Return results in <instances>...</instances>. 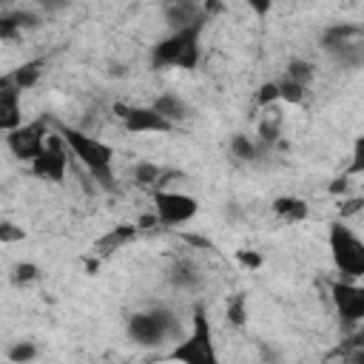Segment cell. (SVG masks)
<instances>
[{"label":"cell","instance_id":"6da1fadb","mask_svg":"<svg viewBox=\"0 0 364 364\" xmlns=\"http://www.w3.org/2000/svg\"><path fill=\"white\" fill-rule=\"evenodd\" d=\"M57 136L65 142V148L74 154V159L85 168V173L91 176V182H97L100 191H117L114 182V148L97 136H91L82 128L74 125H57Z\"/></svg>","mask_w":364,"mask_h":364},{"label":"cell","instance_id":"7a4b0ae2","mask_svg":"<svg viewBox=\"0 0 364 364\" xmlns=\"http://www.w3.org/2000/svg\"><path fill=\"white\" fill-rule=\"evenodd\" d=\"M185 324L171 307H148L136 310L125 321V336L131 344L142 350H159L168 344H179L185 338Z\"/></svg>","mask_w":364,"mask_h":364},{"label":"cell","instance_id":"3957f363","mask_svg":"<svg viewBox=\"0 0 364 364\" xmlns=\"http://www.w3.org/2000/svg\"><path fill=\"white\" fill-rule=\"evenodd\" d=\"M205 20L188 26V28H179V31H171L168 37L156 40L151 46V68H185V71H193L199 65V57H202V48H199V40H202V31H205Z\"/></svg>","mask_w":364,"mask_h":364},{"label":"cell","instance_id":"277c9868","mask_svg":"<svg viewBox=\"0 0 364 364\" xmlns=\"http://www.w3.org/2000/svg\"><path fill=\"white\" fill-rule=\"evenodd\" d=\"M168 358L176 361V364H219V353H216V341H213V327H210L208 310L202 304L193 307L191 327H188L185 338L171 347Z\"/></svg>","mask_w":364,"mask_h":364},{"label":"cell","instance_id":"5b68a950","mask_svg":"<svg viewBox=\"0 0 364 364\" xmlns=\"http://www.w3.org/2000/svg\"><path fill=\"white\" fill-rule=\"evenodd\" d=\"M327 247H330V259L338 279H347V282L364 279V239L358 233H353L344 222H330Z\"/></svg>","mask_w":364,"mask_h":364},{"label":"cell","instance_id":"8992f818","mask_svg":"<svg viewBox=\"0 0 364 364\" xmlns=\"http://www.w3.org/2000/svg\"><path fill=\"white\" fill-rule=\"evenodd\" d=\"M48 117H37L34 122H26L20 125L17 131H9L6 134V148L11 151L14 159H23V162H34L46 145H48Z\"/></svg>","mask_w":364,"mask_h":364},{"label":"cell","instance_id":"52a82bcc","mask_svg":"<svg viewBox=\"0 0 364 364\" xmlns=\"http://www.w3.org/2000/svg\"><path fill=\"white\" fill-rule=\"evenodd\" d=\"M199 213V202L182 191H156L154 193V216L162 228H179Z\"/></svg>","mask_w":364,"mask_h":364},{"label":"cell","instance_id":"ba28073f","mask_svg":"<svg viewBox=\"0 0 364 364\" xmlns=\"http://www.w3.org/2000/svg\"><path fill=\"white\" fill-rule=\"evenodd\" d=\"M330 301L336 307V316L341 324L355 327L364 321V284L361 282H347V279H333L327 284Z\"/></svg>","mask_w":364,"mask_h":364},{"label":"cell","instance_id":"9c48e42d","mask_svg":"<svg viewBox=\"0 0 364 364\" xmlns=\"http://www.w3.org/2000/svg\"><path fill=\"white\" fill-rule=\"evenodd\" d=\"M114 117L122 122V128L128 134H168L173 131V125L168 119H162L154 105H125V102H114Z\"/></svg>","mask_w":364,"mask_h":364},{"label":"cell","instance_id":"30bf717a","mask_svg":"<svg viewBox=\"0 0 364 364\" xmlns=\"http://www.w3.org/2000/svg\"><path fill=\"white\" fill-rule=\"evenodd\" d=\"M65 171H68V151H65V142L60 136H51L46 151L31 162V173L37 179H46V182H54L60 185L65 179Z\"/></svg>","mask_w":364,"mask_h":364},{"label":"cell","instance_id":"8fae6325","mask_svg":"<svg viewBox=\"0 0 364 364\" xmlns=\"http://www.w3.org/2000/svg\"><path fill=\"white\" fill-rule=\"evenodd\" d=\"M23 91L9 80V74L0 77V128L9 134V131H17L23 122V102H20Z\"/></svg>","mask_w":364,"mask_h":364},{"label":"cell","instance_id":"7c38bea8","mask_svg":"<svg viewBox=\"0 0 364 364\" xmlns=\"http://www.w3.org/2000/svg\"><path fill=\"white\" fill-rule=\"evenodd\" d=\"M43 23V14L34 9H3L0 11V40H17L23 31H31Z\"/></svg>","mask_w":364,"mask_h":364},{"label":"cell","instance_id":"4fadbf2b","mask_svg":"<svg viewBox=\"0 0 364 364\" xmlns=\"http://www.w3.org/2000/svg\"><path fill=\"white\" fill-rule=\"evenodd\" d=\"M165 279H168L171 287H176L182 293H196L202 287V282H205L199 264H193L191 259H173L168 264V270H165Z\"/></svg>","mask_w":364,"mask_h":364},{"label":"cell","instance_id":"5bb4252c","mask_svg":"<svg viewBox=\"0 0 364 364\" xmlns=\"http://www.w3.org/2000/svg\"><path fill=\"white\" fill-rule=\"evenodd\" d=\"M162 14H165V23L171 26V31H179V28H188L199 20H205V6L199 3H191V0H171L162 6Z\"/></svg>","mask_w":364,"mask_h":364},{"label":"cell","instance_id":"9a60e30c","mask_svg":"<svg viewBox=\"0 0 364 364\" xmlns=\"http://www.w3.org/2000/svg\"><path fill=\"white\" fill-rule=\"evenodd\" d=\"M139 233H142V230H139V225H136V222H122V225L111 228L108 233H102V236L94 242V250H97V256H111L114 250H119V247L131 245Z\"/></svg>","mask_w":364,"mask_h":364},{"label":"cell","instance_id":"2e32d148","mask_svg":"<svg viewBox=\"0 0 364 364\" xmlns=\"http://www.w3.org/2000/svg\"><path fill=\"white\" fill-rule=\"evenodd\" d=\"M364 40V26H355V23H333L321 31V48L330 54L347 43H361Z\"/></svg>","mask_w":364,"mask_h":364},{"label":"cell","instance_id":"e0dca14e","mask_svg":"<svg viewBox=\"0 0 364 364\" xmlns=\"http://www.w3.org/2000/svg\"><path fill=\"white\" fill-rule=\"evenodd\" d=\"M273 216L282 225H296L310 216V205L301 196H276L273 199Z\"/></svg>","mask_w":364,"mask_h":364},{"label":"cell","instance_id":"ac0fdd59","mask_svg":"<svg viewBox=\"0 0 364 364\" xmlns=\"http://www.w3.org/2000/svg\"><path fill=\"white\" fill-rule=\"evenodd\" d=\"M151 105H154V111H156L162 119H168L173 128L182 125V122L191 117V105H188L182 97H176V94H159Z\"/></svg>","mask_w":364,"mask_h":364},{"label":"cell","instance_id":"d6986e66","mask_svg":"<svg viewBox=\"0 0 364 364\" xmlns=\"http://www.w3.org/2000/svg\"><path fill=\"white\" fill-rule=\"evenodd\" d=\"M43 71H46V60L37 57V60H26V63H20L14 71H9V80H11L20 91H28V88H34V85L40 82Z\"/></svg>","mask_w":364,"mask_h":364},{"label":"cell","instance_id":"ffe728a7","mask_svg":"<svg viewBox=\"0 0 364 364\" xmlns=\"http://www.w3.org/2000/svg\"><path fill=\"white\" fill-rule=\"evenodd\" d=\"M228 151H230V156H233L236 162H256V159L262 156L259 142H256L253 136L242 134V131L230 134V139H228Z\"/></svg>","mask_w":364,"mask_h":364},{"label":"cell","instance_id":"44dd1931","mask_svg":"<svg viewBox=\"0 0 364 364\" xmlns=\"http://www.w3.org/2000/svg\"><path fill=\"white\" fill-rule=\"evenodd\" d=\"M131 176H134V185H139V188H151L154 193H156L159 185L168 179V173H165L159 165H154V162H136L134 171H131Z\"/></svg>","mask_w":364,"mask_h":364},{"label":"cell","instance_id":"7402d4cb","mask_svg":"<svg viewBox=\"0 0 364 364\" xmlns=\"http://www.w3.org/2000/svg\"><path fill=\"white\" fill-rule=\"evenodd\" d=\"M284 77L307 88V85L313 82V77H316V68H313V63H310V60H301V57H293V60L287 63V68H284Z\"/></svg>","mask_w":364,"mask_h":364},{"label":"cell","instance_id":"603a6c76","mask_svg":"<svg viewBox=\"0 0 364 364\" xmlns=\"http://www.w3.org/2000/svg\"><path fill=\"white\" fill-rule=\"evenodd\" d=\"M37 355H40V347H37L31 338H20V341H14V344L6 350V358H9L11 364H31Z\"/></svg>","mask_w":364,"mask_h":364},{"label":"cell","instance_id":"cb8c5ba5","mask_svg":"<svg viewBox=\"0 0 364 364\" xmlns=\"http://www.w3.org/2000/svg\"><path fill=\"white\" fill-rule=\"evenodd\" d=\"M225 318L233 327H245V321H247V299H245V293H233L225 301Z\"/></svg>","mask_w":364,"mask_h":364},{"label":"cell","instance_id":"d4e9b609","mask_svg":"<svg viewBox=\"0 0 364 364\" xmlns=\"http://www.w3.org/2000/svg\"><path fill=\"white\" fill-rule=\"evenodd\" d=\"M11 284L14 287H26V284H31V282H37L40 279V267L34 264V262H17L14 267H11Z\"/></svg>","mask_w":364,"mask_h":364},{"label":"cell","instance_id":"484cf974","mask_svg":"<svg viewBox=\"0 0 364 364\" xmlns=\"http://www.w3.org/2000/svg\"><path fill=\"white\" fill-rule=\"evenodd\" d=\"M279 97H282V102L299 105V102H304L307 88L299 85V82H293V80H287V77H282V80H279Z\"/></svg>","mask_w":364,"mask_h":364},{"label":"cell","instance_id":"4316f807","mask_svg":"<svg viewBox=\"0 0 364 364\" xmlns=\"http://www.w3.org/2000/svg\"><path fill=\"white\" fill-rule=\"evenodd\" d=\"M358 173H364V134H358L353 142V154H350L344 176H358Z\"/></svg>","mask_w":364,"mask_h":364},{"label":"cell","instance_id":"83f0119b","mask_svg":"<svg viewBox=\"0 0 364 364\" xmlns=\"http://www.w3.org/2000/svg\"><path fill=\"white\" fill-rule=\"evenodd\" d=\"M273 102H282V97H279V80H267L256 91V105L259 108H270Z\"/></svg>","mask_w":364,"mask_h":364},{"label":"cell","instance_id":"f1b7e54d","mask_svg":"<svg viewBox=\"0 0 364 364\" xmlns=\"http://www.w3.org/2000/svg\"><path fill=\"white\" fill-rule=\"evenodd\" d=\"M26 239V230L20 228V225H14V222H0V242L3 245H11V242H23Z\"/></svg>","mask_w":364,"mask_h":364},{"label":"cell","instance_id":"f546056e","mask_svg":"<svg viewBox=\"0 0 364 364\" xmlns=\"http://www.w3.org/2000/svg\"><path fill=\"white\" fill-rule=\"evenodd\" d=\"M236 262L245 264L247 270H256V267H262V253H256V250H236Z\"/></svg>","mask_w":364,"mask_h":364},{"label":"cell","instance_id":"4dcf8cb0","mask_svg":"<svg viewBox=\"0 0 364 364\" xmlns=\"http://www.w3.org/2000/svg\"><path fill=\"white\" fill-rule=\"evenodd\" d=\"M344 361L347 364H364V347H347L344 350Z\"/></svg>","mask_w":364,"mask_h":364},{"label":"cell","instance_id":"1f68e13d","mask_svg":"<svg viewBox=\"0 0 364 364\" xmlns=\"http://www.w3.org/2000/svg\"><path fill=\"white\" fill-rule=\"evenodd\" d=\"M330 191H333V193H344V191H347V176H341V179H333Z\"/></svg>","mask_w":364,"mask_h":364},{"label":"cell","instance_id":"d6a6232c","mask_svg":"<svg viewBox=\"0 0 364 364\" xmlns=\"http://www.w3.org/2000/svg\"><path fill=\"white\" fill-rule=\"evenodd\" d=\"M250 9H253L256 14H267L273 6H270V3H250Z\"/></svg>","mask_w":364,"mask_h":364}]
</instances>
